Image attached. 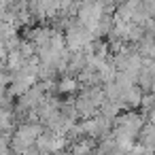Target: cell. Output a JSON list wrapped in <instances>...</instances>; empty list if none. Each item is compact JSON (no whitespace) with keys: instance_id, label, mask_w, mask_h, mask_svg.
Listing matches in <instances>:
<instances>
[{"instance_id":"cell-1","label":"cell","mask_w":155,"mask_h":155,"mask_svg":"<svg viewBox=\"0 0 155 155\" xmlns=\"http://www.w3.org/2000/svg\"><path fill=\"white\" fill-rule=\"evenodd\" d=\"M113 121H115V130L125 132V134L136 138L140 127H142V123H144V117H140L138 113H119Z\"/></svg>"},{"instance_id":"cell-2","label":"cell","mask_w":155,"mask_h":155,"mask_svg":"<svg viewBox=\"0 0 155 155\" xmlns=\"http://www.w3.org/2000/svg\"><path fill=\"white\" fill-rule=\"evenodd\" d=\"M66 49L68 51H81L89 41H94L91 38V34L87 32V30H83V28H72V30H68V34H66Z\"/></svg>"},{"instance_id":"cell-3","label":"cell","mask_w":155,"mask_h":155,"mask_svg":"<svg viewBox=\"0 0 155 155\" xmlns=\"http://www.w3.org/2000/svg\"><path fill=\"white\" fill-rule=\"evenodd\" d=\"M91 149H94V140H91L89 136H85V138H77V140H74L70 153H72V155H89Z\"/></svg>"},{"instance_id":"cell-4","label":"cell","mask_w":155,"mask_h":155,"mask_svg":"<svg viewBox=\"0 0 155 155\" xmlns=\"http://www.w3.org/2000/svg\"><path fill=\"white\" fill-rule=\"evenodd\" d=\"M60 91L62 94H74L77 89H79V81L74 79V77H66V79H62L60 81Z\"/></svg>"},{"instance_id":"cell-5","label":"cell","mask_w":155,"mask_h":155,"mask_svg":"<svg viewBox=\"0 0 155 155\" xmlns=\"http://www.w3.org/2000/svg\"><path fill=\"white\" fill-rule=\"evenodd\" d=\"M9 83H11V74L2 72V68H0V89H7Z\"/></svg>"}]
</instances>
